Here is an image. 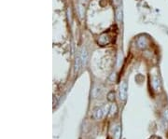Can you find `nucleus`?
<instances>
[{
	"label": "nucleus",
	"mask_w": 168,
	"mask_h": 139,
	"mask_svg": "<svg viewBox=\"0 0 168 139\" xmlns=\"http://www.w3.org/2000/svg\"><path fill=\"white\" fill-rule=\"evenodd\" d=\"M113 135L116 139H120V126H116L114 128V133H113Z\"/></svg>",
	"instance_id": "nucleus-5"
},
{
	"label": "nucleus",
	"mask_w": 168,
	"mask_h": 139,
	"mask_svg": "<svg viewBox=\"0 0 168 139\" xmlns=\"http://www.w3.org/2000/svg\"><path fill=\"white\" fill-rule=\"evenodd\" d=\"M116 14H117V19L118 21H121L122 20V10L120 8H118L117 11H116Z\"/></svg>",
	"instance_id": "nucleus-6"
},
{
	"label": "nucleus",
	"mask_w": 168,
	"mask_h": 139,
	"mask_svg": "<svg viewBox=\"0 0 168 139\" xmlns=\"http://www.w3.org/2000/svg\"><path fill=\"white\" fill-rule=\"evenodd\" d=\"M163 116H164V119H165V121H168V109H166V110L164 111V114H163Z\"/></svg>",
	"instance_id": "nucleus-7"
},
{
	"label": "nucleus",
	"mask_w": 168,
	"mask_h": 139,
	"mask_svg": "<svg viewBox=\"0 0 168 139\" xmlns=\"http://www.w3.org/2000/svg\"><path fill=\"white\" fill-rule=\"evenodd\" d=\"M80 11H81V15H83V11H82V7H80Z\"/></svg>",
	"instance_id": "nucleus-8"
},
{
	"label": "nucleus",
	"mask_w": 168,
	"mask_h": 139,
	"mask_svg": "<svg viewBox=\"0 0 168 139\" xmlns=\"http://www.w3.org/2000/svg\"><path fill=\"white\" fill-rule=\"evenodd\" d=\"M82 66V62H81V56L77 57L76 59V63H75V72L77 73L80 71V69L81 68Z\"/></svg>",
	"instance_id": "nucleus-3"
},
{
	"label": "nucleus",
	"mask_w": 168,
	"mask_h": 139,
	"mask_svg": "<svg viewBox=\"0 0 168 139\" xmlns=\"http://www.w3.org/2000/svg\"><path fill=\"white\" fill-rule=\"evenodd\" d=\"M108 111V108H107V106H100V108H97L94 110V119L95 120H100L102 119V118L107 113Z\"/></svg>",
	"instance_id": "nucleus-1"
},
{
	"label": "nucleus",
	"mask_w": 168,
	"mask_h": 139,
	"mask_svg": "<svg viewBox=\"0 0 168 139\" xmlns=\"http://www.w3.org/2000/svg\"><path fill=\"white\" fill-rule=\"evenodd\" d=\"M127 93H128V84L126 81H123L120 84V96L121 100H126L127 98Z\"/></svg>",
	"instance_id": "nucleus-2"
},
{
	"label": "nucleus",
	"mask_w": 168,
	"mask_h": 139,
	"mask_svg": "<svg viewBox=\"0 0 168 139\" xmlns=\"http://www.w3.org/2000/svg\"><path fill=\"white\" fill-rule=\"evenodd\" d=\"M81 62H82V66H85L86 63H87V59H88V53H87V50L85 49H83L82 51H81Z\"/></svg>",
	"instance_id": "nucleus-4"
}]
</instances>
